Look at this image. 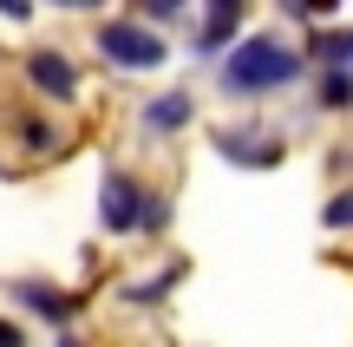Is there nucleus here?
Wrapping results in <instances>:
<instances>
[{"mask_svg":"<svg viewBox=\"0 0 353 347\" xmlns=\"http://www.w3.org/2000/svg\"><path fill=\"white\" fill-rule=\"evenodd\" d=\"M176 275H183V269L170 262V269H164V275H151V282H125V301H131V308H157V295H164Z\"/></svg>","mask_w":353,"mask_h":347,"instance_id":"nucleus-11","label":"nucleus"},{"mask_svg":"<svg viewBox=\"0 0 353 347\" xmlns=\"http://www.w3.org/2000/svg\"><path fill=\"white\" fill-rule=\"evenodd\" d=\"M13 295H20L26 308L39 315V321H52V328H72V315H79V301H72V295H59L52 282H13Z\"/></svg>","mask_w":353,"mask_h":347,"instance_id":"nucleus-8","label":"nucleus"},{"mask_svg":"<svg viewBox=\"0 0 353 347\" xmlns=\"http://www.w3.org/2000/svg\"><path fill=\"white\" fill-rule=\"evenodd\" d=\"M275 7H288V13H294V20H301V0H275Z\"/></svg>","mask_w":353,"mask_h":347,"instance_id":"nucleus-19","label":"nucleus"},{"mask_svg":"<svg viewBox=\"0 0 353 347\" xmlns=\"http://www.w3.org/2000/svg\"><path fill=\"white\" fill-rule=\"evenodd\" d=\"M301 66H307V59L288 46V39L249 33V39H236V46L223 52V92H229V99H242V105H255V99H268V92L294 86Z\"/></svg>","mask_w":353,"mask_h":347,"instance_id":"nucleus-1","label":"nucleus"},{"mask_svg":"<svg viewBox=\"0 0 353 347\" xmlns=\"http://www.w3.org/2000/svg\"><path fill=\"white\" fill-rule=\"evenodd\" d=\"M314 105L321 112H353V66H327L314 79Z\"/></svg>","mask_w":353,"mask_h":347,"instance_id":"nucleus-9","label":"nucleus"},{"mask_svg":"<svg viewBox=\"0 0 353 347\" xmlns=\"http://www.w3.org/2000/svg\"><path fill=\"white\" fill-rule=\"evenodd\" d=\"M0 347H26V335H20L13 321H0Z\"/></svg>","mask_w":353,"mask_h":347,"instance_id":"nucleus-16","label":"nucleus"},{"mask_svg":"<svg viewBox=\"0 0 353 347\" xmlns=\"http://www.w3.org/2000/svg\"><path fill=\"white\" fill-rule=\"evenodd\" d=\"M321 223H327V230H353V184H347V190H334V197H327V210H321Z\"/></svg>","mask_w":353,"mask_h":347,"instance_id":"nucleus-13","label":"nucleus"},{"mask_svg":"<svg viewBox=\"0 0 353 347\" xmlns=\"http://www.w3.org/2000/svg\"><path fill=\"white\" fill-rule=\"evenodd\" d=\"M20 72H26V86H33L46 105H72V99H79V66L65 59L59 46H33V52L20 59Z\"/></svg>","mask_w":353,"mask_h":347,"instance_id":"nucleus-3","label":"nucleus"},{"mask_svg":"<svg viewBox=\"0 0 353 347\" xmlns=\"http://www.w3.org/2000/svg\"><path fill=\"white\" fill-rule=\"evenodd\" d=\"M52 7H65V13H79V7H85V13H92V7H105V0H52Z\"/></svg>","mask_w":353,"mask_h":347,"instance_id":"nucleus-18","label":"nucleus"},{"mask_svg":"<svg viewBox=\"0 0 353 347\" xmlns=\"http://www.w3.org/2000/svg\"><path fill=\"white\" fill-rule=\"evenodd\" d=\"M190 118H196V99L190 92H157L138 112V131L144 138H170V131H190Z\"/></svg>","mask_w":353,"mask_h":347,"instance_id":"nucleus-7","label":"nucleus"},{"mask_svg":"<svg viewBox=\"0 0 353 347\" xmlns=\"http://www.w3.org/2000/svg\"><path fill=\"white\" fill-rule=\"evenodd\" d=\"M341 39H347V66H353V33H341Z\"/></svg>","mask_w":353,"mask_h":347,"instance_id":"nucleus-20","label":"nucleus"},{"mask_svg":"<svg viewBox=\"0 0 353 347\" xmlns=\"http://www.w3.org/2000/svg\"><path fill=\"white\" fill-rule=\"evenodd\" d=\"M13 131H20V144H26V151H59V131H52L39 112H20V118H13Z\"/></svg>","mask_w":353,"mask_h":347,"instance_id":"nucleus-10","label":"nucleus"},{"mask_svg":"<svg viewBox=\"0 0 353 347\" xmlns=\"http://www.w3.org/2000/svg\"><path fill=\"white\" fill-rule=\"evenodd\" d=\"M138 210H144V190L112 164V170H105V184H99V223L112 236H138Z\"/></svg>","mask_w":353,"mask_h":347,"instance_id":"nucleus-4","label":"nucleus"},{"mask_svg":"<svg viewBox=\"0 0 353 347\" xmlns=\"http://www.w3.org/2000/svg\"><path fill=\"white\" fill-rule=\"evenodd\" d=\"M0 13L7 20H33V0H0Z\"/></svg>","mask_w":353,"mask_h":347,"instance_id":"nucleus-15","label":"nucleus"},{"mask_svg":"<svg viewBox=\"0 0 353 347\" xmlns=\"http://www.w3.org/2000/svg\"><path fill=\"white\" fill-rule=\"evenodd\" d=\"M183 7H190V0H131V13H144L151 26H157V20H176Z\"/></svg>","mask_w":353,"mask_h":347,"instance_id":"nucleus-14","label":"nucleus"},{"mask_svg":"<svg viewBox=\"0 0 353 347\" xmlns=\"http://www.w3.org/2000/svg\"><path fill=\"white\" fill-rule=\"evenodd\" d=\"M216 151L229 164H249V170H275L281 164V138H268V131H216Z\"/></svg>","mask_w":353,"mask_h":347,"instance_id":"nucleus-6","label":"nucleus"},{"mask_svg":"<svg viewBox=\"0 0 353 347\" xmlns=\"http://www.w3.org/2000/svg\"><path fill=\"white\" fill-rule=\"evenodd\" d=\"M242 13H249V0H203V20H196V52L203 59H223L242 39Z\"/></svg>","mask_w":353,"mask_h":347,"instance_id":"nucleus-5","label":"nucleus"},{"mask_svg":"<svg viewBox=\"0 0 353 347\" xmlns=\"http://www.w3.org/2000/svg\"><path fill=\"white\" fill-rule=\"evenodd\" d=\"M92 46H99L105 66H118V72H157V66L170 59V39L157 33L151 20H105L99 33H92Z\"/></svg>","mask_w":353,"mask_h":347,"instance_id":"nucleus-2","label":"nucleus"},{"mask_svg":"<svg viewBox=\"0 0 353 347\" xmlns=\"http://www.w3.org/2000/svg\"><path fill=\"white\" fill-rule=\"evenodd\" d=\"M170 223V197L164 190H144V210H138V236H164Z\"/></svg>","mask_w":353,"mask_h":347,"instance_id":"nucleus-12","label":"nucleus"},{"mask_svg":"<svg viewBox=\"0 0 353 347\" xmlns=\"http://www.w3.org/2000/svg\"><path fill=\"white\" fill-rule=\"evenodd\" d=\"M334 7H341V0H301V20L307 13H334Z\"/></svg>","mask_w":353,"mask_h":347,"instance_id":"nucleus-17","label":"nucleus"}]
</instances>
